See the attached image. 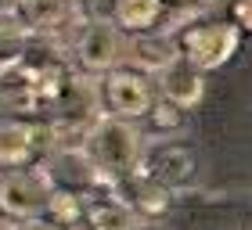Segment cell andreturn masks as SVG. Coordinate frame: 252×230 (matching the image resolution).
I'll use <instances>...</instances> for the list:
<instances>
[{
	"label": "cell",
	"mask_w": 252,
	"mask_h": 230,
	"mask_svg": "<svg viewBox=\"0 0 252 230\" xmlns=\"http://www.w3.org/2000/svg\"><path fill=\"white\" fill-rule=\"evenodd\" d=\"M101 105L116 115V119H137V115H148V108L155 105L152 79H148L141 68L116 65L112 72H105V83H101Z\"/></svg>",
	"instance_id": "4"
},
{
	"label": "cell",
	"mask_w": 252,
	"mask_h": 230,
	"mask_svg": "<svg viewBox=\"0 0 252 230\" xmlns=\"http://www.w3.org/2000/svg\"><path fill=\"white\" fill-rule=\"evenodd\" d=\"M22 230H62L58 223H51V220H40V216H36V220H26V223H22Z\"/></svg>",
	"instance_id": "17"
},
{
	"label": "cell",
	"mask_w": 252,
	"mask_h": 230,
	"mask_svg": "<svg viewBox=\"0 0 252 230\" xmlns=\"http://www.w3.org/2000/svg\"><path fill=\"white\" fill-rule=\"evenodd\" d=\"M0 101L11 112H36L40 108V72L26 61L0 65Z\"/></svg>",
	"instance_id": "8"
},
{
	"label": "cell",
	"mask_w": 252,
	"mask_h": 230,
	"mask_svg": "<svg viewBox=\"0 0 252 230\" xmlns=\"http://www.w3.org/2000/svg\"><path fill=\"white\" fill-rule=\"evenodd\" d=\"M242 47V29L234 22H202L180 32V58H188L194 68L213 72L223 68Z\"/></svg>",
	"instance_id": "2"
},
{
	"label": "cell",
	"mask_w": 252,
	"mask_h": 230,
	"mask_svg": "<svg viewBox=\"0 0 252 230\" xmlns=\"http://www.w3.org/2000/svg\"><path fill=\"white\" fill-rule=\"evenodd\" d=\"M148 119H152L155 130H177V126H184V108H177L173 101H155L152 108H148Z\"/></svg>",
	"instance_id": "15"
},
{
	"label": "cell",
	"mask_w": 252,
	"mask_h": 230,
	"mask_svg": "<svg viewBox=\"0 0 252 230\" xmlns=\"http://www.w3.org/2000/svg\"><path fill=\"white\" fill-rule=\"evenodd\" d=\"M141 172L155 176L166 187H184V183L194 180V155L184 144H155L152 151L141 155Z\"/></svg>",
	"instance_id": "5"
},
{
	"label": "cell",
	"mask_w": 252,
	"mask_h": 230,
	"mask_svg": "<svg viewBox=\"0 0 252 230\" xmlns=\"http://www.w3.org/2000/svg\"><path fill=\"white\" fill-rule=\"evenodd\" d=\"M51 176L43 169H11L0 176V212L7 220H36L47 209Z\"/></svg>",
	"instance_id": "3"
},
{
	"label": "cell",
	"mask_w": 252,
	"mask_h": 230,
	"mask_svg": "<svg viewBox=\"0 0 252 230\" xmlns=\"http://www.w3.org/2000/svg\"><path fill=\"white\" fill-rule=\"evenodd\" d=\"M158 90H162L166 101H173L177 108H194L205 94L202 83V68H194L188 58H173L166 68H158Z\"/></svg>",
	"instance_id": "9"
},
{
	"label": "cell",
	"mask_w": 252,
	"mask_h": 230,
	"mask_svg": "<svg viewBox=\"0 0 252 230\" xmlns=\"http://www.w3.org/2000/svg\"><path fill=\"white\" fill-rule=\"evenodd\" d=\"M83 155L94 166V172L112 180H123L141 166V133L133 130L130 119H116V115H101L83 137Z\"/></svg>",
	"instance_id": "1"
},
{
	"label": "cell",
	"mask_w": 252,
	"mask_h": 230,
	"mask_svg": "<svg viewBox=\"0 0 252 230\" xmlns=\"http://www.w3.org/2000/svg\"><path fill=\"white\" fill-rule=\"evenodd\" d=\"M76 58L83 72H112L119 65V32L105 22H90L76 43Z\"/></svg>",
	"instance_id": "7"
},
{
	"label": "cell",
	"mask_w": 252,
	"mask_h": 230,
	"mask_svg": "<svg viewBox=\"0 0 252 230\" xmlns=\"http://www.w3.org/2000/svg\"><path fill=\"white\" fill-rule=\"evenodd\" d=\"M133 54H137V61H141L144 68H166L173 58H180V47L166 36V32H155V36H141L137 40Z\"/></svg>",
	"instance_id": "13"
},
{
	"label": "cell",
	"mask_w": 252,
	"mask_h": 230,
	"mask_svg": "<svg viewBox=\"0 0 252 230\" xmlns=\"http://www.w3.org/2000/svg\"><path fill=\"white\" fill-rule=\"evenodd\" d=\"M83 227L87 230H133V209L123 205L116 194H97L83 201Z\"/></svg>",
	"instance_id": "11"
},
{
	"label": "cell",
	"mask_w": 252,
	"mask_h": 230,
	"mask_svg": "<svg viewBox=\"0 0 252 230\" xmlns=\"http://www.w3.org/2000/svg\"><path fill=\"white\" fill-rule=\"evenodd\" d=\"M123 187L130 194V201H126L130 209L144 212V216H166V209H169V187L166 183H158L155 176L133 169L130 176H123Z\"/></svg>",
	"instance_id": "10"
},
{
	"label": "cell",
	"mask_w": 252,
	"mask_h": 230,
	"mask_svg": "<svg viewBox=\"0 0 252 230\" xmlns=\"http://www.w3.org/2000/svg\"><path fill=\"white\" fill-rule=\"evenodd\" d=\"M43 141H51L47 126L36 122H4L0 126V166L4 169H26L36 151L43 147Z\"/></svg>",
	"instance_id": "6"
},
{
	"label": "cell",
	"mask_w": 252,
	"mask_h": 230,
	"mask_svg": "<svg viewBox=\"0 0 252 230\" xmlns=\"http://www.w3.org/2000/svg\"><path fill=\"white\" fill-rule=\"evenodd\" d=\"M173 4H194V0H173Z\"/></svg>",
	"instance_id": "18"
},
{
	"label": "cell",
	"mask_w": 252,
	"mask_h": 230,
	"mask_svg": "<svg viewBox=\"0 0 252 230\" xmlns=\"http://www.w3.org/2000/svg\"><path fill=\"white\" fill-rule=\"evenodd\" d=\"M166 0H112V15H116V26L126 32H148L162 18Z\"/></svg>",
	"instance_id": "12"
},
{
	"label": "cell",
	"mask_w": 252,
	"mask_h": 230,
	"mask_svg": "<svg viewBox=\"0 0 252 230\" xmlns=\"http://www.w3.org/2000/svg\"><path fill=\"white\" fill-rule=\"evenodd\" d=\"M231 18H234L238 29L252 32V0H234V4H231Z\"/></svg>",
	"instance_id": "16"
},
{
	"label": "cell",
	"mask_w": 252,
	"mask_h": 230,
	"mask_svg": "<svg viewBox=\"0 0 252 230\" xmlns=\"http://www.w3.org/2000/svg\"><path fill=\"white\" fill-rule=\"evenodd\" d=\"M47 216H51V223H58L62 230L83 223V198H79L76 191H68V187H54L51 198H47Z\"/></svg>",
	"instance_id": "14"
}]
</instances>
